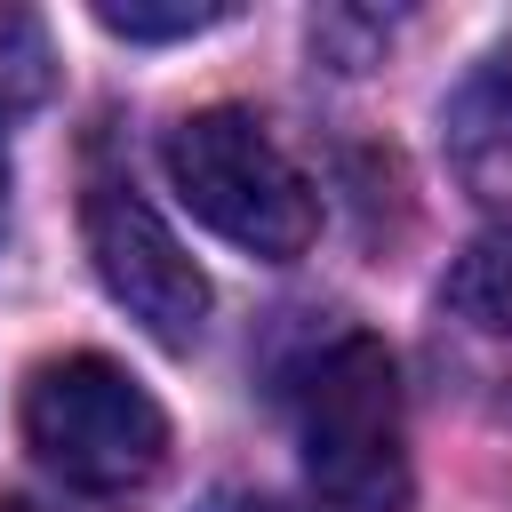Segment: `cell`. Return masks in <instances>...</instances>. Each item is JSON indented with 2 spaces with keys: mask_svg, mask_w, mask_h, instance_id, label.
I'll return each mask as SVG.
<instances>
[{
  "mask_svg": "<svg viewBox=\"0 0 512 512\" xmlns=\"http://www.w3.org/2000/svg\"><path fill=\"white\" fill-rule=\"evenodd\" d=\"M208 512H304V504H280V496H224V504H208Z\"/></svg>",
  "mask_w": 512,
  "mask_h": 512,
  "instance_id": "obj_9",
  "label": "cell"
},
{
  "mask_svg": "<svg viewBox=\"0 0 512 512\" xmlns=\"http://www.w3.org/2000/svg\"><path fill=\"white\" fill-rule=\"evenodd\" d=\"M296 448L336 512H408V432L400 368L384 336H336L296 376Z\"/></svg>",
  "mask_w": 512,
  "mask_h": 512,
  "instance_id": "obj_1",
  "label": "cell"
},
{
  "mask_svg": "<svg viewBox=\"0 0 512 512\" xmlns=\"http://www.w3.org/2000/svg\"><path fill=\"white\" fill-rule=\"evenodd\" d=\"M48 80H56V56H48V32H40V16H0V128L16 120V112H32L40 96H48Z\"/></svg>",
  "mask_w": 512,
  "mask_h": 512,
  "instance_id": "obj_7",
  "label": "cell"
},
{
  "mask_svg": "<svg viewBox=\"0 0 512 512\" xmlns=\"http://www.w3.org/2000/svg\"><path fill=\"white\" fill-rule=\"evenodd\" d=\"M24 440L32 456L88 496H120L160 472L168 456V416L160 400L104 352H64L40 360L24 384Z\"/></svg>",
  "mask_w": 512,
  "mask_h": 512,
  "instance_id": "obj_3",
  "label": "cell"
},
{
  "mask_svg": "<svg viewBox=\"0 0 512 512\" xmlns=\"http://www.w3.org/2000/svg\"><path fill=\"white\" fill-rule=\"evenodd\" d=\"M0 224H8V152H0Z\"/></svg>",
  "mask_w": 512,
  "mask_h": 512,
  "instance_id": "obj_11",
  "label": "cell"
},
{
  "mask_svg": "<svg viewBox=\"0 0 512 512\" xmlns=\"http://www.w3.org/2000/svg\"><path fill=\"white\" fill-rule=\"evenodd\" d=\"M448 168L472 200L512 208V48L472 64V80L448 96Z\"/></svg>",
  "mask_w": 512,
  "mask_h": 512,
  "instance_id": "obj_5",
  "label": "cell"
},
{
  "mask_svg": "<svg viewBox=\"0 0 512 512\" xmlns=\"http://www.w3.org/2000/svg\"><path fill=\"white\" fill-rule=\"evenodd\" d=\"M80 224H88V264H96L104 296H112L144 336L192 344L200 320H208V280H200V264L184 256V240L168 232V216H160L136 184L96 176Z\"/></svg>",
  "mask_w": 512,
  "mask_h": 512,
  "instance_id": "obj_4",
  "label": "cell"
},
{
  "mask_svg": "<svg viewBox=\"0 0 512 512\" xmlns=\"http://www.w3.org/2000/svg\"><path fill=\"white\" fill-rule=\"evenodd\" d=\"M440 296H448L456 320H472V328H488V336H512V224L480 232V240L448 264Z\"/></svg>",
  "mask_w": 512,
  "mask_h": 512,
  "instance_id": "obj_6",
  "label": "cell"
},
{
  "mask_svg": "<svg viewBox=\"0 0 512 512\" xmlns=\"http://www.w3.org/2000/svg\"><path fill=\"white\" fill-rule=\"evenodd\" d=\"M160 160H168L176 200H184L216 240H232V248H248V256H264V264H288V256L312 248L320 200H312V184L296 176V160L280 152V136H272L256 112L208 104V112H192V120L168 128Z\"/></svg>",
  "mask_w": 512,
  "mask_h": 512,
  "instance_id": "obj_2",
  "label": "cell"
},
{
  "mask_svg": "<svg viewBox=\"0 0 512 512\" xmlns=\"http://www.w3.org/2000/svg\"><path fill=\"white\" fill-rule=\"evenodd\" d=\"M0 512H56V504H40V496H0Z\"/></svg>",
  "mask_w": 512,
  "mask_h": 512,
  "instance_id": "obj_10",
  "label": "cell"
},
{
  "mask_svg": "<svg viewBox=\"0 0 512 512\" xmlns=\"http://www.w3.org/2000/svg\"><path fill=\"white\" fill-rule=\"evenodd\" d=\"M96 24L112 40H192V32L232 24V8L224 0H168V8H152V0H96Z\"/></svg>",
  "mask_w": 512,
  "mask_h": 512,
  "instance_id": "obj_8",
  "label": "cell"
}]
</instances>
